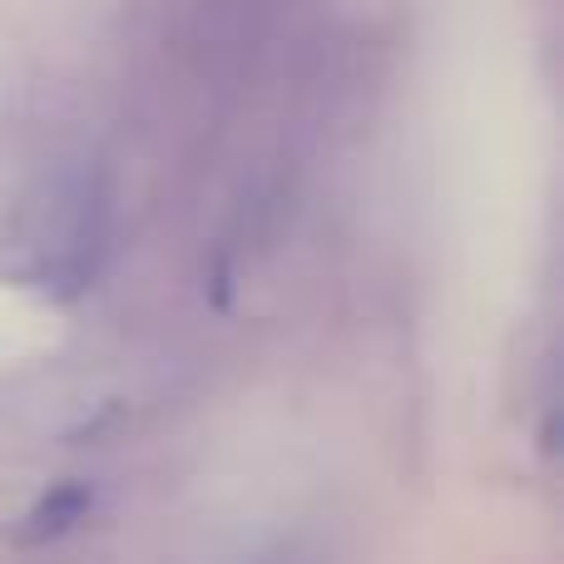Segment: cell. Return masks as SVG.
Here are the masks:
<instances>
[{
	"label": "cell",
	"mask_w": 564,
	"mask_h": 564,
	"mask_svg": "<svg viewBox=\"0 0 564 564\" xmlns=\"http://www.w3.org/2000/svg\"><path fill=\"white\" fill-rule=\"evenodd\" d=\"M89 486H55L50 496H40L35 506H30V516L20 520V530H15V540L20 545H50V540H59V535H69V530L85 520V510H89Z\"/></svg>",
	"instance_id": "1"
}]
</instances>
